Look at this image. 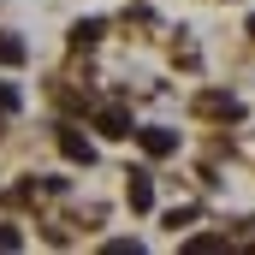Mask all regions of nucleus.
Here are the masks:
<instances>
[{
    "instance_id": "1",
    "label": "nucleus",
    "mask_w": 255,
    "mask_h": 255,
    "mask_svg": "<svg viewBox=\"0 0 255 255\" xmlns=\"http://www.w3.org/2000/svg\"><path fill=\"white\" fill-rule=\"evenodd\" d=\"M136 142H142V154H148V160L178 154V130H166V125H136Z\"/></svg>"
},
{
    "instance_id": "2",
    "label": "nucleus",
    "mask_w": 255,
    "mask_h": 255,
    "mask_svg": "<svg viewBox=\"0 0 255 255\" xmlns=\"http://www.w3.org/2000/svg\"><path fill=\"white\" fill-rule=\"evenodd\" d=\"M95 130H101V136H136L125 107H95Z\"/></svg>"
},
{
    "instance_id": "3",
    "label": "nucleus",
    "mask_w": 255,
    "mask_h": 255,
    "mask_svg": "<svg viewBox=\"0 0 255 255\" xmlns=\"http://www.w3.org/2000/svg\"><path fill=\"white\" fill-rule=\"evenodd\" d=\"M60 154H65V160H77V166H89V160H95L89 136H83V130H71V125H60Z\"/></svg>"
},
{
    "instance_id": "4",
    "label": "nucleus",
    "mask_w": 255,
    "mask_h": 255,
    "mask_svg": "<svg viewBox=\"0 0 255 255\" xmlns=\"http://www.w3.org/2000/svg\"><path fill=\"white\" fill-rule=\"evenodd\" d=\"M125 202L136 214H148V208H154V178H148V172H130L125 178Z\"/></svg>"
},
{
    "instance_id": "5",
    "label": "nucleus",
    "mask_w": 255,
    "mask_h": 255,
    "mask_svg": "<svg viewBox=\"0 0 255 255\" xmlns=\"http://www.w3.org/2000/svg\"><path fill=\"white\" fill-rule=\"evenodd\" d=\"M196 113H208V119H244V107L232 95H196Z\"/></svg>"
},
{
    "instance_id": "6",
    "label": "nucleus",
    "mask_w": 255,
    "mask_h": 255,
    "mask_svg": "<svg viewBox=\"0 0 255 255\" xmlns=\"http://www.w3.org/2000/svg\"><path fill=\"white\" fill-rule=\"evenodd\" d=\"M101 30H107L101 18H83V24H71V48H95V42H101Z\"/></svg>"
},
{
    "instance_id": "7",
    "label": "nucleus",
    "mask_w": 255,
    "mask_h": 255,
    "mask_svg": "<svg viewBox=\"0 0 255 255\" xmlns=\"http://www.w3.org/2000/svg\"><path fill=\"white\" fill-rule=\"evenodd\" d=\"M24 54H30V48H24L12 30H0V65H24Z\"/></svg>"
},
{
    "instance_id": "8",
    "label": "nucleus",
    "mask_w": 255,
    "mask_h": 255,
    "mask_svg": "<svg viewBox=\"0 0 255 255\" xmlns=\"http://www.w3.org/2000/svg\"><path fill=\"white\" fill-rule=\"evenodd\" d=\"M184 250H196V255H214V250H226V238H190Z\"/></svg>"
},
{
    "instance_id": "9",
    "label": "nucleus",
    "mask_w": 255,
    "mask_h": 255,
    "mask_svg": "<svg viewBox=\"0 0 255 255\" xmlns=\"http://www.w3.org/2000/svg\"><path fill=\"white\" fill-rule=\"evenodd\" d=\"M18 244H24V238H18V226H6V220H0V250H18Z\"/></svg>"
},
{
    "instance_id": "10",
    "label": "nucleus",
    "mask_w": 255,
    "mask_h": 255,
    "mask_svg": "<svg viewBox=\"0 0 255 255\" xmlns=\"http://www.w3.org/2000/svg\"><path fill=\"white\" fill-rule=\"evenodd\" d=\"M0 107H6V113L18 107V89H12V83H0Z\"/></svg>"
},
{
    "instance_id": "11",
    "label": "nucleus",
    "mask_w": 255,
    "mask_h": 255,
    "mask_svg": "<svg viewBox=\"0 0 255 255\" xmlns=\"http://www.w3.org/2000/svg\"><path fill=\"white\" fill-rule=\"evenodd\" d=\"M250 36H255V18H250Z\"/></svg>"
}]
</instances>
